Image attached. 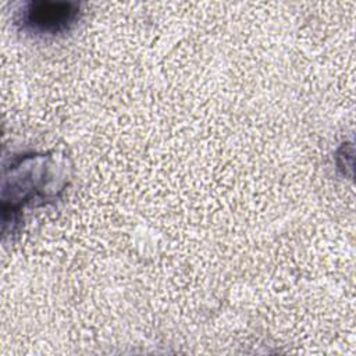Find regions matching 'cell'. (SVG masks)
Wrapping results in <instances>:
<instances>
[{
	"label": "cell",
	"instance_id": "cell-1",
	"mask_svg": "<svg viewBox=\"0 0 356 356\" xmlns=\"http://www.w3.org/2000/svg\"><path fill=\"white\" fill-rule=\"evenodd\" d=\"M81 14L76 3L28 1L17 13L21 31L35 36H57L68 32Z\"/></svg>",
	"mask_w": 356,
	"mask_h": 356
}]
</instances>
